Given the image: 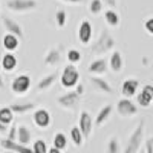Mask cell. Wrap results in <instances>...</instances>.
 <instances>
[{"instance_id":"1","label":"cell","mask_w":153,"mask_h":153,"mask_svg":"<svg viewBox=\"0 0 153 153\" xmlns=\"http://www.w3.org/2000/svg\"><path fill=\"white\" fill-rule=\"evenodd\" d=\"M144 120H141L138 123V126L135 127V130L132 132V135L127 139V144L123 150V153H138L139 149L143 146V141H144Z\"/></svg>"},{"instance_id":"2","label":"cell","mask_w":153,"mask_h":153,"mask_svg":"<svg viewBox=\"0 0 153 153\" xmlns=\"http://www.w3.org/2000/svg\"><path fill=\"white\" fill-rule=\"evenodd\" d=\"M113 46H115V38L110 35V32L107 29H104L101 32V35L97 38V42L92 45L91 52H92V55H104Z\"/></svg>"},{"instance_id":"3","label":"cell","mask_w":153,"mask_h":153,"mask_svg":"<svg viewBox=\"0 0 153 153\" xmlns=\"http://www.w3.org/2000/svg\"><path fill=\"white\" fill-rule=\"evenodd\" d=\"M60 83L65 89H72L80 83V72L74 65H68L63 68L61 76H60Z\"/></svg>"},{"instance_id":"4","label":"cell","mask_w":153,"mask_h":153,"mask_svg":"<svg viewBox=\"0 0 153 153\" xmlns=\"http://www.w3.org/2000/svg\"><path fill=\"white\" fill-rule=\"evenodd\" d=\"M38 6L37 0H6V8L14 12H28Z\"/></svg>"},{"instance_id":"5","label":"cell","mask_w":153,"mask_h":153,"mask_svg":"<svg viewBox=\"0 0 153 153\" xmlns=\"http://www.w3.org/2000/svg\"><path fill=\"white\" fill-rule=\"evenodd\" d=\"M11 89H12V92L17 94V95L26 94L31 89V76L26 75V74L17 75L16 78L12 80V83H11Z\"/></svg>"},{"instance_id":"6","label":"cell","mask_w":153,"mask_h":153,"mask_svg":"<svg viewBox=\"0 0 153 153\" xmlns=\"http://www.w3.org/2000/svg\"><path fill=\"white\" fill-rule=\"evenodd\" d=\"M80 98H81V97L76 94L75 91H71V92H66L65 95H60V97L57 98V103H58V106L63 107V109L72 110V109H75L76 106H78Z\"/></svg>"},{"instance_id":"7","label":"cell","mask_w":153,"mask_h":153,"mask_svg":"<svg viewBox=\"0 0 153 153\" xmlns=\"http://www.w3.org/2000/svg\"><path fill=\"white\" fill-rule=\"evenodd\" d=\"M117 110L121 117L129 118V117H133V115L138 113V106L133 104L129 98H121L117 103Z\"/></svg>"},{"instance_id":"8","label":"cell","mask_w":153,"mask_h":153,"mask_svg":"<svg viewBox=\"0 0 153 153\" xmlns=\"http://www.w3.org/2000/svg\"><path fill=\"white\" fill-rule=\"evenodd\" d=\"M92 127H94V121H92V117L91 113L86 112V110H81L80 113V124H78V129L83 135V138H89L92 133Z\"/></svg>"},{"instance_id":"9","label":"cell","mask_w":153,"mask_h":153,"mask_svg":"<svg viewBox=\"0 0 153 153\" xmlns=\"http://www.w3.org/2000/svg\"><path fill=\"white\" fill-rule=\"evenodd\" d=\"M32 118H34V123L38 129H48L51 126V121H52L51 113L46 109H37L32 115Z\"/></svg>"},{"instance_id":"10","label":"cell","mask_w":153,"mask_h":153,"mask_svg":"<svg viewBox=\"0 0 153 153\" xmlns=\"http://www.w3.org/2000/svg\"><path fill=\"white\" fill-rule=\"evenodd\" d=\"M92 34H94V29H92V23L89 20H83L80 23V28H78V40L81 45H89L92 40Z\"/></svg>"},{"instance_id":"11","label":"cell","mask_w":153,"mask_h":153,"mask_svg":"<svg viewBox=\"0 0 153 153\" xmlns=\"http://www.w3.org/2000/svg\"><path fill=\"white\" fill-rule=\"evenodd\" d=\"M136 101L141 107H149L153 101V86L152 84H146L143 86L141 92L136 95Z\"/></svg>"},{"instance_id":"12","label":"cell","mask_w":153,"mask_h":153,"mask_svg":"<svg viewBox=\"0 0 153 153\" xmlns=\"http://www.w3.org/2000/svg\"><path fill=\"white\" fill-rule=\"evenodd\" d=\"M138 87H139V81L135 80V78H127L123 86H121V94H123V98H132L133 95H136L138 92Z\"/></svg>"},{"instance_id":"13","label":"cell","mask_w":153,"mask_h":153,"mask_svg":"<svg viewBox=\"0 0 153 153\" xmlns=\"http://www.w3.org/2000/svg\"><path fill=\"white\" fill-rule=\"evenodd\" d=\"M0 146H2L5 150H9V152H14V153H32V149L26 147V146H22L16 141H8V139H2L0 141Z\"/></svg>"},{"instance_id":"14","label":"cell","mask_w":153,"mask_h":153,"mask_svg":"<svg viewBox=\"0 0 153 153\" xmlns=\"http://www.w3.org/2000/svg\"><path fill=\"white\" fill-rule=\"evenodd\" d=\"M3 26H5V29L8 31V34L16 35L19 40H20V38H23V29H22V26H20L16 20H12V19H9V17H3Z\"/></svg>"},{"instance_id":"15","label":"cell","mask_w":153,"mask_h":153,"mask_svg":"<svg viewBox=\"0 0 153 153\" xmlns=\"http://www.w3.org/2000/svg\"><path fill=\"white\" fill-rule=\"evenodd\" d=\"M91 83H92V86L97 89V91H100V92H103V94H107V95H112L113 94V89H112V86L104 80V78H101V76H91Z\"/></svg>"},{"instance_id":"16","label":"cell","mask_w":153,"mask_h":153,"mask_svg":"<svg viewBox=\"0 0 153 153\" xmlns=\"http://www.w3.org/2000/svg\"><path fill=\"white\" fill-rule=\"evenodd\" d=\"M16 139H17L19 144L28 147V144L31 143V139H32V133H31V130H29V127H26V126H17Z\"/></svg>"},{"instance_id":"17","label":"cell","mask_w":153,"mask_h":153,"mask_svg":"<svg viewBox=\"0 0 153 153\" xmlns=\"http://www.w3.org/2000/svg\"><path fill=\"white\" fill-rule=\"evenodd\" d=\"M106 71H107V60L106 58H97L91 63V66H89V72L94 74L95 76L103 75Z\"/></svg>"},{"instance_id":"18","label":"cell","mask_w":153,"mask_h":153,"mask_svg":"<svg viewBox=\"0 0 153 153\" xmlns=\"http://www.w3.org/2000/svg\"><path fill=\"white\" fill-rule=\"evenodd\" d=\"M55 80H57V72H52V74H48V75H45L43 78L38 81V84H37V92H43V91H48V89L52 86L54 83H55Z\"/></svg>"},{"instance_id":"19","label":"cell","mask_w":153,"mask_h":153,"mask_svg":"<svg viewBox=\"0 0 153 153\" xmlns=\"http://www.w3.org/2000/svg\"><path fill=\"white\" fill-rule=\"evenodd\" d=\"M17 57L14 54H5L3 58H2V69H5L6 72H12V71H16L17 69Z\"/></svg>"},{"instance_id":"20","label":"cell","mask_w":153,"mask_h":153,"mask_svg":"<svg viewBox=\"0 0 153 153\" xmlns=\"http://www.w3.org/2000/svg\"><path fill=\"white\" fill-rule=\"evenodd\" d=\"M123 65H124V61H123V55L121 52H118V51H113L110 58H109V66L113 72H121L123 69Z\"/></svg>"},{"instance_id":"21","label":"cell","mask_w":153,"mask_h":153,"mask_svg":"<svg viewBox=\"0 0 153 153\" xmlns=\"http://www.w3.org/2000/svg\"><path fill=\"white\" fill-rule=\"evenodd\" d=\"M61 60V55H60V51L58 49H49L46 55H45V65L46 66H57Z\"/></svg>"},{"instance_id":"22","label":"cell","mask_w":153,"mask_h":153,"mask_svg":"<svg viewBox=\"0 0 153 153\" xmlns=\"http://www.w3.org/2000/svg\"><path fill=\"white\" fill-rule=\"evenodd\" d=\"M112 106L110 104H107V106H104L103 109H100V112H98V115H97V118H95V126H103L107 120H109V117L112 115Z\"/></svg>"},{"instance_id":"23","label":"cell","mask_w":153,"mask_h":153,"mask_svg":"<svg viewBox=\"0 0 153 153\" xmlns=\"http://www.w3.org/2000/svg\"><path fill=\"white\" fill-rule=\"evenodd\" d=\"M20 40L16 37V35H12V34H5V37H3V48L6 49V51H16L17 48H19V43Z\"/></svg>"},{"instance_id":"24","label":"cell","mask_w":153,"mask_h":153,"mask_svg":"<svg viewBox=\"0 0 153 153\" xmlns=\"http://www.w3.org/2000/svg\"><path fill=\"white\" fill-rule=\"evenodd\" d=\"M12 121H14V113L9 107H2L0 109V124L3 126H9Z\"/></svg>"},{"instance_id":"25","label":"cell","mask_w":153,"mask_h":153,"mask_svg":"<svg viewBox=\"0 0 153 153\" xmlns=\"http://www.w3.org/2000/svg\"><path fill=\"white\" fill-rule=\"evenodd\" d=\"M9 109L12 110V113H19V115H22V113H26V112L35 109V104H34V103H26V104H11Z\"/></svg>"},{"instance_id":"26","label":"cell","mask_w":153,"mask_h":153,"mask_svg":"<svg viewBox=\"0 0 153 153\" xmlns=\"http://www.w3.org/2000/svg\"><path fill=\"white\" fill-rule=\"evenodd\" d=\"M69 135H71V141L74 143V146L75 147H81V144H83V135H81V132H80V129L78 127H72L71 129V132H69Z\"/></svg>"},{"instance_id":"27","label":"cell","mask_w":153,"mask_h":153,"mask_svg":"<svg viewBox=\"0 0 153 153\" xmlns=\"http://www.w3.org/2000/svg\"><path fill=\"white\" fill-rule=\"evenodd\" d=\"M54 147L61 150V152L68 147V138H66L65 133H61V132L55 133V136H54Z\"/></svg>"},{"instance_id":"28","label":"cell","mask_w":153,"mask_h":153,"mask_svg":"<svg viewBox=\"0 0 153 153\" xmlns=\"http://www.w3.org/2000/svg\"><path fill=\"white\" fill-rule=\"evenodd\" d=\"M104 19H106L109 26H118L120 25V16H118V12H115L113 9H107L104 12Z\"/></svg>"},{"instance_id":"29","label":"cell","mask_w":153,"mask_h":153,"mask_svg":"<svg viewBox=\"0 0 153 153\" xmlns=\"http://www.w3.org/2000/svg\"><path fill=\"white\" fill-rule=\"evenodd\" d=\"M106 153H121V147H120V141L117 136H112L107 143V149Z\"/></svg>"},{"instance_id":"30","label":"cell","mask_w":153,"mask_h":153,"mask_svg":"<svg viewBox=\"0 0 153 153\" xmlns=\"http://www.w3.org/2000/svg\"><path fill=\"white\" fill-rule=\"evenodd\" d=\"M68 60L71 61V65H76L81 61V52L78 49H69L68 51Z\"/></svg>"},{"instance_id":"31","label":"cell","mask_w":153,"mask_h":153,"mask_svg":"<svg viewBox=\"0 0 153 153\" xmlns=\"http://www.w3.org/2000/svg\"><path fill=\"white\" fill-rule=\"evenodd\" d=\"M32 153H48V146L43 139H37L32 144Z\"/></svg>"},{"instance_id":"32","label":"cell","mask_w":153,"mask_h":153,"mask_svg":"<svg viewBox=\"0 0 153 153\" xmlns=\"http://www.w3.org/2000/svg\"><path fill=\"white\" fill-rule=\"evenodd\" d=\"M66 11L65 9H58L57 12H55V22H57V26L58 28H63L66 25Z\"/></svg>"},{"instance_id":"33","label":"cell","mask_w":153,"mask_h":153,"mask_svg":"<svg viewBox=\"0 0 153 153\" xmlns=\"http://www.w3.org/2000/svg\"><path fill=\"white\" fill-rule=\"evenodd\" d=\"M89 9H91L92 14H100L101 9H103V2L101 0H92L91 5H89Z\"/></svg>"},{"instance_id":"34","label":"cell","mask_w":153,"mask_h":153,"mask_svg":"<svg viewBox=\"0 0 153 153\" xmlns=\"http://www.w3.org/2000/svg\"><path fill=\"white\" fill-rule=\"evenodd\" d=\"M16 135H17V126L12 124V126L9 127V130H8L6 139H8V141H14V139H16Z\"/></svg>"},{"instance_id":"35","label":"cell","mask_w":153,"mask_h":153,"mask_svg":"<svg viewBox=\"0 0 153 153\" xmlns=\"http://www.w3.org/2000/svg\"><path fill=\"white\" fill-rule=\"evenodd\" d=\"M144 28H146V31H147L150 35H153V17H150V19H147V20L144 22Z\"/></svg>"},{"instance_id":"36","label":"cell","mask_w":153,"mask_h":153,"mask_svg":"<svg viewBox=\"0 0 153 153\" xmlns=\"http://www.w3.org/2000/svg\"><path fill=\"white\" fill-rule=\"evenodd\" d=\"M144 153H153V136L146 139V150Z\"/></svg>"},{"instance_id":"37","label":"cell","mask_w":153,"mask_h":153,"mask_svg":"<svg viewBox=\"0 0 153 153\" xmlns=\"http://www.w3.org/2000/svg\"><path fill=\"white\" fill-rule=\"evenodd\" d=\"M103 3H106L110 9H113L115 6H117V3H118V0H101Z\"/></svg>"},{"instance_id":"38","label":"cell","mask_w":153,"mask_h":153,"mask_svg":"<svg viewBox=\"0 0 153 153\" xmlns=\"http://www.w3.org/2000/svg\"><path fill=\"white\" fill-rule=\"evenodd\" d=\"M75 92H76V94H78V95L81 97V95L84 94V86H83L81 83H78V84L75 86Z\"/></svg>"},{"instance_id":"39","label":"cell","mask_w":153,"mask_h":153,"mask_svg":"<svg viewBox=\"0 0 153 153\" xmlns=\"http://www.w3.org/2000/svg\"><path fill=\"white\" fill-rule=\"evenodd\" d=\"M48 153H63V152L55 149V147H51V149H48Z\"/></svg>"},{"instance_id":"40","label":"cell","mask_w":153,"mask_h":153,"mask_svg":"<svg viewBox=\"0 0 153 153\" xmlns=\"http://www.w3.org/2000/svg\"><path fill=\"white\" fill-rule=\"evenodd\" d=\"M9 129H8V126H3V124H0V133H6Z\"/></svg>"},{"instance_id":"41","label":"cell","mask_w":153,"mask_h":153,"mask_svg":"<svg viewBox=\"0 0 153 153\" xmlns=\"http://www.w3.org/2000/svg\"><path fill=\"white\" fill-rule=\"evenodd\" d=\"M61 2H66V3H81L83 0H61Z\"/></svg>"},{"instance_id":"42","label":"cell","mask_w":153,"mask_h":153,"mask_svg":"<svg viewBox=\"0 0 153 153\" xmlns=\"http://www.w3.org/2000/svg\"><path fill=\"white\" fill-rule=\"evenodd\" d=\"M0 87H5V83H3V78H2V71H0Z\"/></svg>"},{"instance_id":"43","label":"cell","mask_w":153,"mask_h":153,"mask_svg":"<svg viewBox=\"0 0 153 153\" xmlns=\"http://www.w3.org/2000/svg\"><path fill=\"white\" fill-rule=\"evenodd\" d=\"M3 153H14V152H9V150H5Z\"/></svg>"},{"instance_id":"44","label":"cell","mask_w":153,"mask_h":153,"mask_svg":"<svg viewBox=\"0 0 153 153\" xmlns=\"http://www.w3.org/2000/svg\"><path fill=\"white\" fill-rule=\"evenodd\" d=\"M138 153H144V152H138Z\"/></svg>"},{"instance_id":"45","label":"cell","mask_w":153,"mask_h":153,"mask_svg":"<svg viewBox=\"0 0 153 153\" xmlns=\"http://www.w3.org/2000/svg\"><path fill=\"white\" fill-rule=\"evenodd\" d=\"M152 103H153V101H152Z\"/></svg>"}]
</instances>
